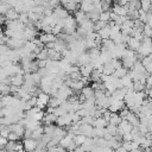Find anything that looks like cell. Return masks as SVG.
I'll use <instances>...</instances> for the list:
<instances>
[{
    "mask_svg": "<svg viewBox=\"0 0 152 152\" xmlns=\"http://www.w3.org/2000/svg\"><path fill=\"white\" fill-rule=\"evenodd\" d=\"M50 99L51 96L49 94H45V93H40L38 96H37V104L36 107H38L39 109H44L49 106V102H50Z\"/></svg>",
    "mask_w": 152,
    "mask_h": 152,
    "instance_id": "1",
    "label": "cell"
},
{
    "mask_svg": "<svg viewBox=\"0 0 152 152\" xmlns=\"http://www.w3.org/2000/svg\"><path fill=\"white\" fill-rule=\"evenodd\" d=\"M21 142H23L24 150H25L26 152H34V151L38 148V145H39L38 140L32 139V138H30V139H24Z\"/></svg>",
    "mask_w": 152,
    "mask_h": 152,
    "instance_id": "2",
    "label": "cell"
},
{
    "mask_svg": "<svg viewBox=\"0 0 152 152\" xmlns=\"http://www.w3.org/2000/svg\"><path fill=\"white\" fill-rule=\"evenodd\" d=\"M71 124H72L71 113H68V114H65V115H63V116H59V118L57 119V122H56V125H57L58 127H62V128L69 127Z\"/></svg>",
    "mask_w": 152,
    "mask_h": 152,
    "instance_id": "3",
    "label": "cell"
},
{
    "mask_svg": "<svg viewBox=\"0 0 152 152\" xmlns=\"http://www.w3.org/2000/svg\"><path fill=\"white\" fill-rule=\"evenodd\" d=\"M133 129V125H131L127 120H122V122L118 126V133L121 135H125L127 133H131Z\"/></svg>",
    "mask_w": 152,
    "mask_h": 152,
    "instance_id": "4",
    "label": "cell"
},
{
    "mask_svg": "<svg viewBox=\"0 0 152 152\" xmlns=\"http://www.w3.org/2000/svg\"><path fill=\"white\" fill-rule=\"evenodd\" d=\"M10 81H11V86L13 87H18V88H21L25 83V76L24 75H14V76H11L10 77Z\"/></svg>",
    "mask_w": 152,
    "mask_h": 152,
    "instance_id": "5",
    "label": "cell"
},
{
    "mask_svg": "<svg viewBox=\"0 0 152 152\" xmlns=\"http://www.w3.org/2000/svg\"><path fill=\"white\" fill-rule=\"evenodd\" d=\"M8 128H10L11 132L18 134L20 138H24V133H25L26 128H25V126H24L23 124H20V122H18V124H13V125L8 126Z\"/></svg>",
    "mask_w": 152,
    "mask_h": 152,
    "instance_id": "6",
    "label": "cell"
},
{
    "mask_svg": "<svg viewBox=\"0 0 152 152\" xmlns=\"http://www.w3.org/2000/svg\"><path fill=\"white\" fill-rule=\"evenodd\" d=\"M39 40L44 44V45H46L48 43H53V42H56L58 38H57V36H55V34H52V33H40L39 34Z\"/></svg>",
    "mask_w": 152,
    "mask_h": 152,
    "instance_id": "7",
    "label": "cell"
},
{
    "mask_svg": "<svg viewBox=\"0 0 152 152\" xmlns=\"http://www.w3.org/2000/svg\"><path fill=\"white\" fill-rule=\"evenodd\" d=\"M93 71H94V65L91 63L80 66V72H81L82 77H90L91 74H93Z\"/></svg>",
    "mask_w": 152,
    "mask_h": 152,
    "instance_id": "8",
    "label": "cell"
},
{
    "mask_svg": "<svg viewBox=\"0 0 152 152\" xmlns=\"http://www.w3.org/2000/svg\"><path fill=\"white\" fill-rule=\"evenodd\" d=\"M74 137H75V134H72V133H68V134L61 140L59 146H62L64 150H68V147L74 142Z\"/></svg>",
    "mask_w": 152,
    "mask_h": 152,
    "instance_id": "9",
    "label": "cell"
},
{
    "mask_svg": "<svg viewBox=\"0 0 152 152\" xmlns=\"http://www.w3.org/2000/svg\"><path fill=\"white\" fill-rule=\"evenodd\" d=\"M80 10L83 11L84 13H87V14L91 13V12L94 11V4H93V1H90V0H84V1H82L81 5H80Z\"/></svg>",
    "mask_w": 152,
    "mask_h": 152,
    "instance_id": "10",
    "label": "cell"
},
{
    "mask_svg": "<svg viewBox=\"0 0 152 152\" xmlns=\"http://www.w3.org/2000/svg\"><path fill=\"white\" fill-rule=\"evenodd\" d=\"M89 63H91L89 52H83V53H81L78 56V61H77V65L78 66H82V65H86V64H89Z\"/></svg>",
    "mask_w": 152,
    "mask_h": 152,
    "instance_id": "11",
    "label": "cell"
},
{
    "mask_svg": "<svg viewBox=\"0 0 152 152\" xmlns=\"http://www.w3.org/2000/svg\"><path fill=\"white\" fill-rule=\"evenodd\" d=\"M112 12H114L115 14H118L119 17H126L128 14L127 10L118 4H113V7H112Z\"/></svg>",
    "mask_w": 152,
    "mask_h": 152,
    "instance_id": "12",
    "label": "cell"
},
{
    "mask_svg": "<svg viewBox=\"0 0 152 152\" xmlns=\"http://www.w3.org/2000/svg\"><path fill=\"white\" fill-rule=\"evenodd\" d=\"M126 120H127L131 125H133V127H139V125H140V119H139V116H138L135 113H133V112H131V113L128 114V116L126 118Z\"/></svg>",
    "mask_w": 152,
    "mask_h": 152,
    "instance_id": "13",
    "label": "cell"
},
{
    "mask_svg": "<svg viewBox=\"0 0 152 152\" xmlns=\"http://www.w3.org/2000/svg\"><path fill=\"white\" fill-rule=\"evenodd\" d=\"M140 46H141V42L138 40V39H135V38H133V37H131V39H129V42L127 44V48L137 52L140 49Z\"/></svg>",
    "mask_w": 152,
    "mask_h": 152,
    "instance_id": "14",
    "label": "cell"
},
{
    "mask_svg": "<svg viewBox=\"0 0 152 152\" xmlns=\"http://www.w3.org/2000/svg\"><path fill=\"white\" fill-rule=\"evenodd\" d=\"M69 87L74 90V93H81L82 89H83L86 86H84V83H83L82 81H71Z\"/></svg>",
    "mask_w": 152,
    "mask_h": 152,
    "instance_id": "15",
    "label": "cell"
},
{
    "mask_svg": "<svg viewBox=\"0 0 152 152\" xmlns=\"http://www.w3.org/2000/svg\"><path fill=\"white\" fill-rule=\"evenodd\" d=\"M5 18H6V20H7V21L19 20V18H20V13H18L14 8H11V10L7 12V14L5 15Z\"/></svg>",
    "mask_w": 152,
    "mask_h": 152,
    "instance_id": "16",
    "label": "cell"
},
{
    "mask_svg": "<svg viewBox=\"0 0 152 152\" xmlns=\"http://www.w3.org/2000/svg\"><path fill=\"white\" fill-rule=\"evenodd\" d=\"M107 126H108V122L102 116L94 119V122H93V127L94 128H106Z\"/></svg>",
    "mask_w": 152,
    "mask_h": 152,
    "instance_id": "17",
    "label": "cell"
},
{
    "mask_svg": "<svg viewBox=\"0 0 152 152\" xmlns=\"http://www.w3.org/2000/svg\"><path fill=\"white\" fill-rule=\"evenodd\" d=\"M84 96H86V99L88 100V99H91V97H94L95 96V90L90 87V86H86L83 89H82V91H81Z\"/></svg>",
    "mask_w": 152,
    "mask_h": 152,
    "instance_id": "18",
    "label": "cell"
},
{
    "mask_svg": "<svg viewBox=\"0 0 152 152\" xmlns=\"http://www.w3.org/2000/svg\"><path fill=\"white\" fill-rule=\"evenodd\" d=\"M11 8L12 7L10 6L8 1H0V14H1V17H5Z\"/></svg>",
    "mask_w": 152,
    "mask_h": 152,
    "instance_id": "19",
    "label": "cell"
},
{
    "mask_svg": "<svg viewBox=\"0 0 152 152\" xmlns=\"http://www.w3.org/2000/svg\"><path fill=\"white\" fill-rule=\"evenodd\" d=\"M87 18H88V17H87V13H84V12L81 11V10H78V11L75 13V19H76V23H77L78 25H81Z\"/></svg>",
    "mask_w": 152,
    "mask_h": 152,
    "instance_id": "20",
    "label": "cell"
},
{
    "mask_svg": "<svg viewBox=\"0 0 152 152\" xmlns=\"http://www.w3.org/2000/svg\"><path fill=\"white\" fill-rule=\"evenodd\" d=\"M97 33H99V36H100V38H101L102 40L110 39V28L108 27V25H107V27L102 28V30H101V31H99Z\"/></svg>",
    "mask_w": 152,
    "mask_h": 152,
    "instance_id": "21",
    "label": "cell"
},
{
    "mask_svg": "<svg viewBox=\"0 0 152 152\" xmlns=\"http://www.w3.org/2000/svg\"><path fill=\"white\" fill-rule=\"evenodd\" d=\"M128 74V69H126V68H119V69H116L115 71H114V74H113V76L115 77V78H122V77H125L126 75Z\"/></svg>",
    "mask_w": 152,
    "mask_h": 152,
    "instance_id": "22",
    "label": "cell"
},
{
    "mask_svg": "<svg viewBox=\"0 0 152 152\" xmlns=\"http://www.w3.org/2000/svg\"><path fill=\"white\" fill-rule=\"evenodd\" d=\"M121 122H122V119H121L120 114H118V113H112L109 124H110V125H114V126H119Z\"/></svg>",
    "mask_w": 152,
    "mask_h": 152,
    "instance_id": "23",
    "label": "cell"
},
{
    "mask_svg": "<svg viewBox=\"0 0 152 152\" xmlns=\"http://www.w3.org/2000/svg\"><path fill=\"white\" fill-rule=\"evenodd\" d=\"M87 139H88V137H86V135H83V134H77V135H75L74 137V142L77 145V147L78 146H82L86 141H87Z\"/></svg>",
    "mask_w": 152,
    "mask_h": 152,
    "instance_id": "24",
    "label": "cell"
},
{
    "mask_svg": "<svg viewBox=\"0 0 152 152\" xmlns=\"http://www.w3.org/2000/svg\"><path fill=\"white\" fill-rule=\"evenodd\" d=\"M115 71V68L110 64V63H106L103 65V75H107V76H112Z\"/></svg>",
    "mask_w": 152,
    "mask_h": 152,
    "instance_id": "25",
    "label": "cell"
},
{
    "mask_svg": "<svg viewBox=\"0 0 152 152\" xmlns=\"http://www.w3.org/2000/svg\"><path fill=\"white\" fill-rule=\"evenodd\" d=\"M133 89L135 93H141V91H145L146 86H144L141 82H133Z\"/></svg>",
    "mask_w": 152,
    "mask_h": 152,
    "instance_id": "26",
    "label": "cell"
},
{
    "mask_svg": "<svg viewBox=\"0 0 152 152\" xmlns=\"http://www.w3.org/2000/svg\"><path fill=\"white\" fill-rule=\"evenodd\" d=\"M106 129H107V132H108L110 135H113V137H115V135L118 134V126H114V125L108 124V126L106 127Z\"/></svg>",
    "mask_w": 152,
    "mask_h": 152,
    "instance_id": "27",
    "label": "cell"
},
{
    "mask_svg": "<svg viewBox=\"0 0 152 152\" xmlns=\"http://www.w3.org/2000/svg\"><path fill=\"white\" fill-rule=\"evenodd\" d=\"M152 6V1L150 0H142L141 1V10L145 12H150V8Z\"/></svg>",
    "mask_w": 152,
    "mask_h": 152,
    "instance_id": "28",
    "label": "cell"
},
{
    "mask_svg": "<svg viewBox=\"0 0 152 152\" xmlns=\"http://www.w3.org/2000/svg\"><path fill=\"white\" fill-rule=\"evenodd\" d=\"M100 20H101V21H104V23H109V21H110V11H108V12H102L101 15H100Z\"/></svg>",
    "mask_w": 152,
    "mask_h": 152,
    "instance_id": "29",
    "label": "cell"
},
{
    "mask_svg": "<svg viewBox=\"0 0 152 152\" xmlns=\"http://www.w3.org/2000/svg\"><path fill=\"white\" fill-rule=\"evenodd\" d=\"M28 52H34V50L38 48L33 42H26V44H25V46H24Z\"/></svg>",
    "mask_w": 152,
    "mask_h": 152,
    "instance_id": "30",
    "label": "cell"
},
{
    "mask_svg": "<svg viewBox=\"0 0 152 152\" xmlns=\"http://www.w3.org/2000/svg\"><path fill=\"white\" fill-rule=\"evenodd\" d=\"M10 133H11L10 128H8L7 126H2V125H1V128H0V134H1V137H4V138H7V139H8Z\"/></svg>",
    "mask_w": 152,
    "mask_h": 152,
    "instance_id": "31",
    "label": "cell"
},
{
    "mask_svg": "<svg viewBox=\"0 0 152 152\" xmlns=\"http://www.w3.org/2000/svg\"><path fill=\"white\" fill-rule=\"evenodd\" d=\"M144 36L147 38H152V27L148 24H145L144 26Z\"/></svg>",
    "mask_w": 152,
    "mask_h": 152,
    "instance_id": "32",
    "label": "cell"
},
{
    "mask_svg": "<svg viewBox=\"0 0 152 152\" xmlns=\"http://www.w3.org/2000/svg\"><path fill=\"white\" fill-rule=\"evenodd\" d=\"M139 20L141 21V23H144V24H147V12H145V11H142L141 8L139 10Z\"/></svg>",
    "mask_w": 152,
    "mask_h": 152,
    "instance_id": "33",
    "label": "cell"
},
{
    "mask_svg": "<svg viewBox=\"0 0 152 152\" xmlns=\"http://www.w3.org/2000/svg\"><path fill=\"white\" fill-rule=\"evenodd\" d=\"M19 20L23 23V24H25V25H27L28 23H30V18H28V13H21L20 14V18H19Z\"/></svg>",
    "mask_w": 152,
    "mask_h": 152,
    "instance_id": "34",
    "label": "cell"
},
{
    "mask_svg": "<svg viewBox=\"0 0 152 152\" xmlns=\"http://www.w3.org/2000/svg\"><path fill=\"white\" fill-rule=\"evenodd\" d=\"M48 152H66V150H64L62 146L57 145V146H53V147L48 148Z\"/></svg>",
    "mask_w": 152,
    "mask_h": 152,
    "instance_id": "35",
    "label": "cell"
},
{
    "mask_svg": "<svg viewBox=\"0 0 152 152\" xmlns=\"http://www.w3.org/2000/svg\"><path fill=\"white\" fill-rule=\"evenodd\" d=\"M141 63H142L144 66H147L148 64H151V63H152V55H150V56H147V57H144V58L141 59Z\"/></svg>",
    "mask_w": 152,
    "mask_h": 152,
    "instance_id": "36",
    "label": "cell"
},
{
    "mask_svg": "<svg viewBox=\"0 0 152 152\" xmlns=\"http://www.w3.org/2000/svg\"><path fill=\"white\" fill-rule=\"evenodd\" d=\"M122 147L127 152H131L132 151V141H122Z\"/></svg>",
    "mask_w": 152,
    "mask_h": 152,
    "instance_id": "37",
    "label": "cell"
},
{
    "mask_svg": "<svg viewBox=\"0 0 152 152\" xmlns=\"http://www.w3.org/2000/svg\"><path fill=\"white\" fill-rule=\"evenodd\" d=\"M19 139H20V137H19L18 134L13 133V132H11L10 135H8V140H10V141H19Z\"/></svg>",
    "mask_w": 152,
    "mask_h": 152,
    "instance_id": "38",
    "label": "cell"
},
{
    "mask_svg": "<svg viewBox=\"0 0 152 152\" xmlns=\"http://www.w3.org/2000/svg\"><path fill=\"white\" fill-rule=\"evenodd\" d=\"M8 142H10V140L7 138H4V137L0 138V146H1V148H5Z\"/></svg>",
    "mask_w": 152,
    "mask_h": 152,
    "instance_id": "39",
    "label": "cell"
},
{
    "mask_svg": "<svg viewBox=\"0 0 152 152\" xmlns=\"http://www.w3.org/2000/svg\"><path fill=\"white\" fill-rule=\"evenodd\" d=\"M122 141H133V135L131 133H127L122 135Z\"/></svg>",
    "mask_w": 152,
    "mask_h": 152,
    "instance_id": "40",
    "label": "cell"
},
{
    "mask_svg": "<svg viewBox=\"0 0 152 152\" xmlns=\"http://www.w3.org/2000/svg\"><path fill=\"white\" fill-rule=\"evenodd\" d=\"M110 116H112V113H110L109 110H107V112H106V113L102 115V118H103V119H104V120H106L108 124H109V121H110Z\"/></svg>",
    "mask_w": 152,
    "mask_h": 152,
    "instance_id": "41",
    "label": "cell"
},
{
    "mask_svg": "<svg viewBox=\"0 0 152 152\" xmlns=\"http://www.w3.org/2000/svg\"><path fill=\"white\" fill-rule=\"evenodd\" d=\"M146 88H152V75H148L147 76V80H146Z\"/></svg>",
    "mask_w": 152,
    "mask_h": 152,
    "instance_id": "42",
    "label": "cell"
},
{
    "mask_svg": "<svg viewBox=\"0 0 152 152\" xmlns=\"http://www.w3.org/2000/svg\"><path fill=\"white\" fill-rule=\"evenodd\" d=\"M145 94H146L150 99H152V88H150V89L146 88V89H145Z\"/></svg>",
    "mask_w": 152,
    "mask_h": 152,
    "instance_id": "43",
    "label": "cell"
},
{
    "mask_svg": "<svg viewBox=\"0 0 152 152\" xmlns=\"http://www.w3.org/2000/svg\"><path fill=\"white\" fill-rule=\"evenodd\" d=\"M146 68V72L148 74V75H152V63L151 64H148L147 66H145Z\"/></svg>",
    "mask_w": 152,
    "mask_h": 152,
    "instance_id": "44",
    "label": "cell"
},
{
    "mask_svg": "<svg viewBox=\"0 0 152 152\" xmlns=\"http://www.w3.org/2000/svg\"><path fill=\"white\" fill-rule=\"evenodd\" d=\"M116 4H118V5H120V6H122V7H125L128 2H127L126 0H120V1H119V2H116Z\"/></svg>",
    "mask_w": 152,
    "mask_h": 152,
    "instance_id": "45",
    "label": "cell"
}]
</instances>
